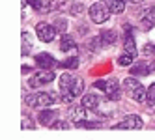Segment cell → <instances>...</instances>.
Returning <instances> with one entry per match:
<instances>
[{"mask_svg":"<svg viewBox=\"0 0 155 140\" xmlns=\"http://www.w3.org/2000/svg\"><path fill=\"white\" fill-rule=\"evenodd\" d=\"M86 110H88V109H86L82 103L71 106V109H69V118L73 120V123H79V122L86 120Z\"/></svg>","mask_w":155,"mask_h":140,"instance_id":"obj_11","label":"cell"},{"mask_svg":"<svg viewBox=\"0 0 155 140\" xmlns=\"http://www.w3.org/2000/svg\"><path fill=\"white\" fill-rule=\"evenodd\" d=\"M54 129H68L69 127V123L68 122H54V125H52Z\"/></svg>","mask_w":155,"mask_h":140,"instance_id":"obj_27","label":"cell"},{"mask_svg":"<svg viewBox=\"0 0 155 140\" xmlns=\"http://www.w3.org/2000/svg\"><path fill=\"white\" fill-rule=\"evenodd\" d=\"M36 34L43 43H51L56 36V28H54V24H49V23H38Z\"/></svg>","mask_w":155,"mask_h":140,"instance_id":"obj_5","label":"cell"},{"mask_svg":"<svg viewBox=\"0 0 155 140\" xmlns=\"http://www.w3.org/2000/svg\"><path fill=\"white\" fill-rule=\"evenodd\" d=\"M54 28H56V32L65 34V30H68V21H65V19H56V21H54Z\"/></svg>","mask_w":155,"mask_h":140,"instance_id":"obj_22","label":"cell"},{"mask_svg":"<svg viewBox=\"0 0 155 140\" xmlns=\"http://www.w3.org/2000/svg\"><path fill=\"white\" fill-rule=\"evenodd\" d=\"M153 24H155V15H153V9H151V8H148L146 11H144L142 19H140V28H142L144 32H148V30H151V28H153Z\"/></svg>","mask_w":155,"mask_h":140,"instance_id":"obj_12","label":"cell"},{"mask_svg":"<svg viewBox=\"0 0 155 140\" xmlns=\"http://www.w3.org/2000/svg\"><path fill=\"white\" fill-rule=\"evenodd\" d=\"M79 58H77V56H71L69 60H64L62 63H60V66L62 67H65V69H77V67H79Z\"/></svg>","mask_w":155,"mask_h":140,"instance_id":"obj_20","label":"cell"},{"mask_svg":"<svg viewBox=\"0 0 155 140\" xmlns=\"http://www.w3.org/2000/svg\"><path fill=\"white\" fill-rule=\"evenodd\" d=\"M144 54H146V56H153V58H155V45L148 43V45L144 47Z\"/></svg>","mask_w":155,"mask_h":140,"instance_id":"obj_25","label":"cell"},{"mask_svg":"<svg viewBox=\"0 0 155 140\" xmlns=\"http://www.w3.org/2000/svg\"><path fill=\"white\" fill-rule=\"evenodd\" d=\"M82 105L86 106L88 110H97L99 105H101V97H99V95H95V93H88V95H84Z\"/></svg>","mask_w":155,"mask_h":140,"instance_id":"obj_14","label":"cell"},{"mask_svg":"<svg viewBox=\"0 0 155 140\" xmlns=\"http://www.w3.org/2000/svg\"><path fill=\"white\" fill-rule=\"evenodd\" d=\"M150 66H151V71H155V58H153V62L150 63Z\"/></svg>","mask_w":155,"mask_h":140,"instance_id":"obj_29","label":"cell"},{"mask_svg":"<svg viewBox=\"0 0 155 140\" xmlns=\"http://www.w3.org/2000/svg\"><path fill=\"white\" fill-rule=\"evenodd\" d=\"M26 2H28L32 8H34V9H38V11H39V9H41V4H43V0H26Z\"/></svg>","mask_w":155,"mask_h":140,"instance_id":"obj_26","label":"cell"},{"mask_svg":"<svg viewBox=\"0 0 155 140\" xmlns=\"http://www.w3.org/2000/svg\"><path fill=\"white\" fill-rule=\"evenodd\" d=\"M77 45H75V39L71 37V36H68V34H62V39H60V49L65 52V50H71V49H75Z\"/></svg>","mask_w":155,"mask_h":140,"instance_id":"obj_19","label":"cell"},{"mask_svg":"<svg viewBox=\"0 0 155 140\" xmlns=\"http://www.w3.org/2000/svg\"><path fill=\"white\" fill-rule=\"evenodd\" d=\"M81 11H82V4H75L71 8V15H79Z\"/></svg>","mask_w":155,"mask_h":140,"instance_id":"obj_28","label":"cell"},{"mask_svg":"<svg viewBox=\"0 0 155 140\" xmlns=\"http://www.w3.org/2000/svg\"><path fill=\"white\" fill-rule=\"evenodd\" d=\"M75 79V75L71 73H64L60 77V92H62V97H65V95L69 93V88H71V82Z\"/></svg>","mask_w":155,"mask_h":140,"instance_id":"obj_15","label":"cell"},{"mask_svg":"<svg viewBox=\"0 0 155 140\" xmlns=\"http://www.w3.org/2000/svg\"><path fill=\"white\" fill-rule=\"evenodd\" d=\"M99 37H101L103 45H114V43H116V32L114 30H103Z\"/></svg>","mask_w":155,"mask_h":140,"instance_id":"obj_18","label":"cell"},{"mask_svg":"<svg viewBox=\"0 0 155 140\" xmlns=\"http://www.w3.org/2000/svg\"><path fill=\"white\" fill-rule=\"evenodd\" d=\"M105 4L108 6L110 13H124L125 9V0H105Z\"/></svg>","mask_w":155,"mask_h":140,"instance_id":"obj_16","label":"cell"},{"mask_svg":"<svg viewBox=\"0 0 155 140\" xmlns=\"http://www.w3.org/2000/svg\"><path fill=\"white\" fill-rule=\"evenodd\" d=\"M36 63L41 67V69H52L58 66V62L54 60L52 54H49V52H41V54L36 56Z\"/></svg>","mask_w":155,"mask_h":140,"instance_id":"obj_9","label":"cell"},{"mask_svg":"<svg viewBox=\"0 0 155 140\" xmlns=\"http://www.w3.org/2000/svg\"><path fill=\"white\" fill-rule=\"evenodd\" d=\"M142 118L138 116V114H129V116H125L124 120H121L118 125H116V129H129V131H138V129H142Z\"/></svg>","mask_w":155,"mask_h":140,"instance_id":"obj_7","label":"cell"},{"mask_svg":"<svg viewBox=\"0 0 155 140\" xmlns=\"http://www.w3.org/2000/svg\"><path fill=\"white\" fill-rule=\"evenodd\" d=\"M56 118H58V112L56 110H51V109H45V110H41L39 116H38V120L43 127H52L54 122H56Z\"/></svg>","mask_w":155,"mask_h":140,"instance_id":"obj_10","label":"cell"},{"mask_svg":"<svg viewBox=\"0 0 155 140\" xmlns=\"http://www.w3.org/2000/svg\"><path fill=\"white\" fill-rule=\"evenodd\" d=\"M54 71L52 69H43V71H39V73H36L34 77L30 79V86H34V88H39V86H45V84H49V82H52L54 80Z\"/></svg>","mask_w":155,"mask_h":140,"instance_id":"obj_6","label":"cell"},{"mask_svg":"<svg viewBox=\"0 0 155 140\" xmlns=\"http://www.w3.org/2000/svg\"><path fill=\"white\" fill-rule=\"evenodd\" d=\"M90 19L94 21L95 24H103L108 21V15H110V9L105 2H95L94 6H90Z\"/></svg>","mask_w":155,"mask_h":140,"instance_id":"obj_4","label":"cell"},{"mask_svg":"<svg viewBox=\"0 0 155 140\" xmlns=\"http://www.w3.org/2000/svg\"><path fill=\"white\" fill-rule=\"evenodd\" d=\"M25 101H26L28 106H34V109H38V106H51L52 103H56V93H52V92H38V93L28 95Z\"/></svg>","mask_w":155,"mask_h":140,"instance_id":"obj_2","label":"cell"},{"mask_svg":"<svg viewBox=\"0 0 155 140\" xmlns=\"http://www.w3.org/2000/svg\"><path fill=\"white\" fill-rule=\"evenodd\" d=\"M135 58H137V56H133V54H129V52L124 50V54L118 58V63H120V66H131V63L135 62Z\"/></svg>","mask_w":155,"mask_h":140,"instance_id":"obj_21","label":"cell"},{"mask_svg":"<svg viewBox=\"0 0 155 140\" xmlns=\"http://www.w3.org/2000/svg\"><path fill=\"white\" fill-rule=\"evenodd\" d=\"M133 77H146V75H150L151 73V66L150 63H146V62H138V63H135V66L131 67V71H129Z\"/></svg>","mask_w":155,"mask_h":140,"instance_id":"obj_13","label":"cell"},{"mask_svg":"<svg viewBox=\"0 0 155 140\" xmlns=\"http://www.w3.org/2000/svg\"><path fill=\"white\" fill-rule=\"evenodd\" d=\"M36 125H34V122H32L30 120V118H23V120H21V129H25V131H26V129H34Z\"/></svg>","mask_w":155,"mask_h":140,"instance_id":"obj_24","label":"cell"},{"mask_svg":"<svg viewBox=\"0 0 155 140\" xmlns=\"http://www.w3.org/2000/svg\"><path fill=\"white\" fill-rule=\"evenodd\" d=\"M146 103H148V105H155V82L148 88V93H146Z\"/></svg>","mask_w":155,"mask_h":140,"instance_id":"obj_23","label":"cell"},{"mask_svg":"<svg viewBox=\"0 0 155 140\" xmlns=\"http://www.w3.org/2000/svg\"><path fill=\"white\" fill-rule=\"evenodd\" d=\"M95 88H101L110 101H118L121 97V88L124 86H120V82L116 79H108V80H97Z\"/></svg>","mask_w":155,"mask_h":140,"instance_id":"obj_3","label":"cell"},{"mask_svg":"<svg viewBox=\"0 0 155 140\" xmlns=\"http://www.w3.org/2000/svg\"><path fill=\"white\" fill-rule=\"evenodd\" d=\"M21 39H23V49H21V54L28 56L30 50H32V45H34V43H32V36L28 34V32H23V34H21Z\"/></svg>","mask_w":155,"mask_h":140,"instance_id":"obj_17","label":"cell"},{"mask_svg":"<svg viewBox=\"0 0 155 140\" xmlns=\"http://www.w3.org/2000/svg\"><path fill=\"white\" fill-rule=\"evenodd\" d=\"M124 92L129 95L133 101H137V103L146 101V93H148V90L144 88V86H142L135 77H129V79L124 80Z\"/></svg>","mask_w":155,"mask_h":140,"instance_id":"obj_1","label":"cell"},{"mask_svg":"<svg viewBox=\"0 0 155 140\" xmlns=\"http://www.w3.org/2000/svg\"><path fill=\"white\" fill-rule=\"evenodd\" d=\"M84 93V80L81 77H75L73 82H71V88H69V93L65 95V97H62L64 103H71L75 97H79V95Z\"/></svg>","mask_w":155,"mask_h":140,"instance_id":"obj_8","label":"cell"},{"mask_svg":"<svg viewBox=\"0 0 155 140\" xmlns=\"http://www.w3.org/2000/svg\"><path fill=\"white\" fill-rule=\"evenodd\" d=\"M129 2H133V4H140L142 0H129Z\"/></svg>","mask_w":155,"mask_h":140,"instance_id":"obj_30","label":"cell"}]
</instances>
